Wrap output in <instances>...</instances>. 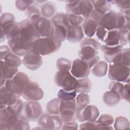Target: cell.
Masks as SVG:
<instances>
[{
  "mask_svg": "<svg viewBox=\"0 0 130 130\" xmlns=\"http://www.w3.org/2000/svg\"><path fill=\"white\" fill-rule=\"evenodd\" d=\"M35 2L34 1H15V6L19 11H25L29 7L35 3Z\"/></svg>",
  "mask_w": 130,
  "mask_h": 130,
  "instance_id": "c3c4849f",
  "label": "cell"
},
{
  "mask_svg": "<svg viewBox=\"0 0 130 130\" xmlns=\"http://www.w3.org/2000/svg\"><path fill=\"white\" fill-rule=\"evenodd\" d=\"M107 32H108V30L106 29H105L103 27L99 25L95 33L99 39L102 41V42H104L106 37Z\"/></svg>",
  "mask_w": 130,
  "mask_h": 130,
  "instance_id": "db71d44e",
  "label": "cell"
},
{
  "mask_svg": "<svg viewBox=\"0 0 130 130\" xmlns=\"http://www.w3.org/2000/svg\"><path fill=\"white\" fill-rule=\"evenodd\" d=\"M121 99H123L127 102H129V83H126L124 85V88L121 96Z\"/></svg>",
  "mask_w": 130,
  "mask_h": 130,
  "instance_id": "9f6ffc18",
  "label": "cell"
},
{
  "mask_svg": "<svg viewBox=\"0 0 130 130\" xmlns=\"http://www.w3.org/2000/svg\"><path fill=\"white\" fill-rule=\"evenodd\" d=\"M60 105V100L58 98L52 99L48 102L46 105L47 113L50 115L59 114V109Z\"/></svg>",
  "mask_w": 130,
  "mask_h": 130,
  "instance_id": "836d02e7",
  "label": "cell"
},
{
  "mask_svg": "<svg viewBox=\"0 0 130 130\" xmlns=\"http://www.w3.org/2000/svg\"><path fill=\"white\" fill-rule=\"evenodd\" d=\"M20 96L8 90L5 86L0 89V104L7 106L15 104L19 99Z\"/></svg>",
  "mask_w": 130,
  "mask_h": 130,
  "instance_id": "d6986e66",
  "label": "cell"
},
{
  "mask_svg": "<svg viewBox=\"0 0 130 130\" xmlns=\"http://www.w3.org/2000/svg\"><path fill=\"white\" fill-rule=\"evenodd\" d=\"M1 31L4 33L8 40L13 39L20 36L19 22L15 21L3 27H1Z\"/></svg>",
  "mask_w": 130,
  "mask_h": 130,
  "instance_id": "ffe728a7",
  "label": "cell"
},
{
  "mask_svg": "<svg viewBox=\"0 0 130 130\" xmlns=\"http://www.w3.org/2000/svg\"><path fill=\"white\" fill-rule=\"evenodd\" d=\"M54 81L57 86L67 90H75L77 83L76 78L70 71H58L54 76Z\"/></svg>",
  "mask_w": 130,
  "mask_h": 130,
  "instance_id": "30bf717a",
  "label": "cell"
},
{
  "mask_svg": "<svg viewBox=\"0 0 130 130\" xmlns=\"http://www.w3.org/2000/svg\"><path fill=\"white\" fill-rule=\"evenodd\" d=\"M104 42L106 45L110 46L119 45V39L118 30L115 29L108 31Z\"/></svg>",
  "mask_w": 130,
  "mask_h": 130,
  "instance_id": "f1b7e54d",
  "label": "cell"
},
{
  "mask_svg": "<svg viewBox=\"0 0 130 130\" xmlns=\"http://www.w3.org/2000/svg\"><path fill=\"white\" fill-rule=\"evenodd\" d=\"M20 119L18 115H11L4 124H0L1 130H14V128Z\"/></svg>",
  "mask_w": 130,
  "mask_h": 130,
  "instance_id": "4dcf8cb0",
  "label": "cell"
},
{
  "mask_svg": "<svg viewBox=\"0 0 130 130\" xmlns=\"http://www.w3.org/2000/svg\"><path fill=\"white\" fill-rule=\"evenodd\" d=\"M97 122L96 121H86L82 123L79 126V129H96Z\"/></svg>",
  "mask_w": 130,
  "mask_h": 130,
  "instance_id": "f5cc1de1",
  "label": "cell"
},
{
  "mask_svg": "<svg viewBox=\"0 0 130 130\" xmlns=\"http://www.w3.org/2000/svg\"><path fill=\"white\" fill-rule=\"evenodd\" d=\"M72 62L69 59L61 57L58 58L56 61V67L58 71H70L72 67Z\"/></svg>",
  "mask_w": 130,
  "mask_h": 130,
  "instance_id": "f35d334b",
  "label": "cell"
},
{
  "mask_svg": "<svg viewBox=\"0 0 130 130\" xmlns=\"http://www.w3.org/2000/svg\"><path fill=\"white\" fill-rule=\"evenodd\" d=\"M51 20L54 25H58L64 26L66 28L69 25L67 14L60 12L58 13L51 18Z\"/></svg>",
  "mask_w": 130,
  "mask_h": 130,
  "instance_id": "1f68e13d",
  "label": "cell"
},
{
  "mask_svg": "<svg viewBox=\"0 0 130 130\" xmlns=\"http://www.w3.org/2000/svg\"><path fill=\"white\" fill-rule=\"evenodd\" d=\"M129 48H123L120 62L127 67H129Z\"/></svg>",
  "mask_w": 130,
  "mask_h": 130,
  "instance_id": "f907efd6",
  "label": "cell"
},
{
  "mask_svg": "<svg viewBox=\"0 0 130 130\" xmlns=\"http://www.w3.org/2000/svg\"><path fill=\"white\" fill-rule=\"evenodd\" d=\"M14 16L10 13H4L0 18L1 27H3L7 24L15 21Z\"/></svg>",
  "mask_w": 130,
  "mask_h": 130,
  "instance_id": "7dc6e473",
  "label": "cell"
},
{
  "mask_svg": "<svg viewBox=\"0 0 130 130\" xmlns=\"http://www.w3.org/2000/svg\"><path fill=\"white\" fill-rule=\"evenodd\" d=\"M10 52H11V50L9 46L7 45L1 46L0 47L1 60H3L5 57Z\"/></svg>",
  "mask_w": 130,
  "mask_h": 130,
  "instance_id": "6f0895ef",
  "label": "cell"
},
{
  "mask_svg": "<svg viewBox=\"0 0 130 130\" xmlns=\"http://www.w3.org/2000/svg\"><path fill=\"white\" fill-rule=\"evenodd\" d=\"M114 126L116 130L129 129V122L126 117L121 116H118L115 119Z\"/></svg>",
  "mask_w": 130,
  "mask_h": 130,
  "instance_id": "e575fe53",
  "label": "cell"
},
{
  "mask_svg": "<svg viewBox=\"0 0 130 130\" xmlns=\"http://www.w3.org/2000/svg\"><path fill=\"white\" fill-rule=\"evenodd\" d=\"M20 36L28 40L34 42L41 37L38 31L31 21L26 19L19 22Z\"/></svg>",
  "mask_w": 130,
  "mask_h": 130,
  "instance_id": "2e32d148",
  "label": "cell"
},
{
  "mask_svg": "<svg viewBox=\"0 0 130 130\" xmlns=\"http://www.w3.org/2000/svg\"><path fill=\"white\" fill-rule=\"evenodd\" d=\"M66 2L67 4L66 5V9L67 12V14H74L76 15H80L79 9L80 1H67Z\"/></svg>",
  "mask_w": 130,
  "mask_h": 130,
  "instance_id": "74e56055",
  "label": "cell"
},
{
  "mask_svg": "<svg viewBox=\"0 0 130 130\" xmlns=\"http://www.w3.org/2000/svg\"><path fill=\"white\" fill-rule=\"evenodd\" d=\"M119 39V45L123 46L126 45L129 42V30L121 29L118 30Z\"/></svg>",
  "mask_w": 130,
  "mask_h": 130,
  "instance_id": "f6af8a7d",
  "label": "cell"
},
{
  "mask_svg": "<svg viewBox=\"0 0 130 130\" xmlns=\"http://www.w3.org/2000/svg\"><path fill=\"white\" fill-rule=\"evenodd\" d=\"M38 125L43 129L59 130L62 128L63 122L58 115L44 114L38 119Z\"/></svg>",
  "mask_w": 130,
  "mask_h": 130,
  "instance_id": "8fae6325",
  "label": "cell"
},
{
  "mask_svg": "<svg viewBox=\"0 0 130 130\" xmlns=\"http://www.w3.org/2000/svg\"><path fill=\"white\" fill-rule=\"evenodd\" d=\"M101 49L104 53L106 61L109 63H114L120 62L123 47L121 45L110 46L106 44L101 47Z\"/></svg>",
  "mask_w": 130,
  "mask_h": 130,
  "instance_id": "7c38bea8",
  "label": "cell"
},
{
  "mask_svg": "<svg viewBox=\"0 0 130 130\" xmlns=\"http://www.w3.org/2000/svg\"><path fill=\"white\" fill-rule=\"evenodd\" d=\"M113 128L111 125H108L104 123H97L96 129H113Z\"/></svg>",
  "mask_w": 130,
  "mask_h": 130,
  "instance_id": "91938a15",
  "label": "cell"
},
{
  "mask_svg": "<svg viewBox=\"0 0 130 130\" xmlns=\"http://www.w3.org/2000/svg\"><path fill=\"white\" fill-rule=\"evenodd\" d=\"M94 10L104 15L110 11L111 3L110 1H91Z\"/></svg>",
  "mask_w": 130,
  "mask_h": 130,
  "instance_id": "603a6c76",
  "label": "cell"
},
{
  "mask_svg": "<svg viewBox=\"0 0 130 130\" xmlns=\"http://www.w3.org/2000/svg\"><path fill=\"white\" fill-rule=\"evenodd\" d=\"M69 23L72 26L81 25L84 21V18L80 15L74 14H67Z\"/></svg>",
  "mask_w": 130,
  "mask_h": 130,
  "instance_id": "bcb514c9",
  "label": "cell"
},
{
  "mask_svg": "<svg viewBox=\"0 0 130 130\" xmlns=\"http://www.w3.org/2000/svg\"><path fill=\"white\" fill-rule=\"evenodd\" d=\"M98 26L99 22L89 17L84 19L82 24L83 33L88 38H91L95 34Z\"/></svg>",
  "mask_w": 130,
  "mask_h": 130,
  "instance_id": "44dd1931",
  "label": "cell"
},
{
  "mask_svg": "<svg viewBox=\"0 0 130 130\" xmlns=\"http://www.w3.org/2000/svg\"><path fill=\"white\" fill-rule=\"evenodd\" d=\"M77 92L75 90H67L61 88L58 92L57 98L60 100H72L75 99Z\"/></svg>",
  "mask_w": 130,
  "mask_h": 130,
  "instance_id": "8d00e7d4",
  "label": "cell"
},
{
  "mask_svg": "<svg viewBox=\"0 0 130 130\" xmlns=\"http://www.w3.org/2000/svg\"><path fill=\"white\" fill-rule=\"evenodd\" d=\"M121 100V98L119 95L111 91L105 92L103 96V101L105 104L110 107L117 105Z\"/></svg>",
  "mask_w": 130,
  "mask_h": 130,
  "instance_id": "4316f807",
  "label": "cell"
},
{
  "mask_svg": "<svg viewBox=\"0 0 130 130\" xmlns=\"http://www.w3.org/2000/svg\"><path fill=\"white\" fill-rule=\"evenodd\" d=\"M79 9L80 15L84 19L89 17L94 9L91 1H80Z\"/></svg>",
  "mask_w": 130,
  "mask_h": 130,
  "instance_id": "484cf974",
  "label": "cell"
},
{
  "mask_svg": "<svg viewBox=\"0 0 130 130\" xmlns=\"http://www.w3.org/2000/svg\"><path fill=\"white\" fill-rule=\"evenodd\" d=\"M41 14L47 18H51L56 12V7L54 3L51 2H46L41 6Z\"/></svg>",
  "mask_w": 130,
  "mask_h": 130,
  "instance_id": "d4e9b609",
  "label": "cell"
},
{
  "mask_svg": "<svg viewBox=\"0 0 130 130\" xmlns=\"http://www.w3.org/2000/svg\"><path fill=\"white\" fill-rule=\"evenodd\" d=\"M99 115V110L94 105L77 106L76 119L80 122L96 121Z\"/></svg>",
  "mask_w": 130,
  "mask_h": 130,
  "instance_id": "9c48e42d",
  "label": "cell"
},
{
  "mask_svg": "<svg viewBox=\"0 0 130 130\" xmlns=\"http://www.w3.org/2000/svg\"><path fill=\"white\" fill-rule=\"evenodd\" d=\"M23 103L21 100L19 99L15 104L7 106V109L11 115H19L23 108Z\"/></svg>",
  "mask_w": 130,
  "mask_h": 130,
  "instance_id": "ab89813d",
  "label": "cell"
},
{
  "mask_svg": "<svg viewBox=\"0 0 130 130\" xmlns=\"http://www.w3.org/2000/svg\"><path fill=\"white\" fill-rule=\"evenodd\" d=\"M61 129H78V124L75 121L66 123L62 126Z\"/></svg>",
  "mask_w": 130,
  "mask_h": 130,
  "instance_id": "680465c9",
  "label": "cell"
},
{
  "mask_svg": "<svg viewBox=\"0 0 130 130\" xmlns=\"http://www.w3.org/2000/svg\"><path fill=\"white\" fill-rule=\"evenodd\" d=\"M42 115V109L39 103L26 101L24 102L23 110L19 116L27 121H37Z\"/></svg>",
  "mask_w": 130,
  "mask_h": 130,
  "instance_id": "8992f818",
  "label": "cell"
},
{
  "mask_svg": "<svg viewBox=\"0 0 130 130\" xmlns=\"http://www.w3.org/2000/svg\"><path fill=\"white\" fill-rule=\"evenodd\" d=\"M111 4H114L119 10L120 13L124 15L129 17L130 1H110Z\"/></svg>",
  "mask_w": 130,
  "mask_h": 130,
  "instance_id": "d6a6232c",
  "label": "cell"
},
{
  "mask_svg": "<svg viewBox=\"0 0 130 130\" xmlns=\"http://www.w3.org/2000/svg\"><path fill=\"white\" fill-rule=\"evenodd\" d=\"M38 31L41 37L52 36L54 25L51 20L42 15H35L29 19Z\"/></svg>",
  "mask_w": 130,
  "mask_h": 130,
  "instance_id": "277c9868",
  "label": "cell"
},
{
  "mask_svg": "<svg viewBox=\"0 0 130 130\" xmlns=\"http://www.w3.org/2000/svg\"><path fill=\"white\" fill-rule=\"evenodd\" d=\"M92 89V83L88 78L77 79L75 90L77 93H88Z\"/></svg>",
  "mask_w": 130,
  "mask_h": 130,
  "instance_id": "7402d4cb",
  "label": "cell"
},
{
  "mask_svg": "<svg viewBox=\"0 0 130 130\" xmlns=\"http://www.w3.org/2000/svg\"><path fill=\"white\" fill-rule=\"evenodd\" d=\"M108 63L105 61H99L91 69L93 75L98 77L105 76L108 71Z\"/></svg>",
  "mask_w": 130,
  "mask_h": 130,
  "instance_id": "83f0119b",
  "label": "cell"
},
{
  "mask_svg": "<svg viewBox=\"0 0 130 130\" xmlns=\"http://www.w3.org/2000/svg\"><path fill=\"white\" fill-rule=\"evenodd\" d=\"M109 88L110 91L121 96L124 84L121 82L113 81L110 82L109 86Z\"/></svg>",
  "mask_w": 130,
  "mask_h": 130,
  "instance_id": "7bdbcfd3",
  "label": "cell"
},
{
  "mask_svg": "<svg viewBox=\"0 0 130 130\" xmlns=\"http://www.w3.org/2000/svg\"><path fill=\"white\" fill-rule=\"evenodd\" d=\"M25 15L27 17L28 19H29L32 16L35 15H42L41 7L38 5V4H36V2L31 5L30 7H29L25 11Z\"/></svg>",
  "mask_w": 130,
  "mask_h": 130,
  "instance_id": "b9f144b4",
  "label": "cell"
},
{
  "mask_svg": "<svg viewBox=\"0 0 130 130\" xmlns=\"http://www.w3.org/2000/svg\"><path fill=\"white\" fill-rule=\"evenodd\" d=\"M26 101L37 102L44 97V92L36 82L30 81L25 87L22 95Z\"/></svg>",
  "mask_w": 130,
  "mask_h": 130,
  "instance_id": "5bb4252c",
  "label": "cell"
},
{
  "mask_svg": "<svg viewBox=\"0 0 130 130\" xmlns=\"http://www.w3.org/2000/svg\"><path fill=\"white\" fill-rule=\"evenodd\" d=\"M28 121L23 120L22 119H21L20 118V119L18 121L17 123L16 124L14 130H28L30 129V125L29 124L28 122Z\"/></svg>",
  "mask_w": 130,
  "mask_h": 130,
  "instance_id": "816d5d0a",
  "label": "cell"
},
{
  "mask_svg": "<svg viewBox=\"0 0 130 130\" xmlns=\"http://www.w3.org/2000/svg\"><path fill=\"white\" fill-rule=\"evenodd\" d=\"M75 98L77 106H86L90 103V96L87 93H79Z\"/></svg>",
  "mask_w": 130,
  "mask_h": 130,
  "instance_id": "ee69618b",
  "label": "cell"
},
{
  "mask_svg": "<svg viewBox=\"0 0 130 130\" xmlns=\"http://www.w3.org/2000/svg\"><path fill=\"white\" fill-rule=\"evenodd\" d=\"M77 105L75 99L72 100H60L59 116L63 123L75 121Z\"/></svg>",
  "mask_w": 130,
  "mask_h": 130,
  "instance_id": "52a82bcc",
  "label": "cell"
},
{
  "mask_svg": "<svg viewBox=\"0 0 130 130\" xmlns=\"http://www.w3.org/2000/svg\"><path fill=\"white\" fill-rule=\"evenodd\" d=\"M30 81L27 74L22 72H18L12 78L7 80L5 86L10 91L20 96Z\"/></svg>",
  "mask_w": 130,
  "mask_h": 130,
  "instance_id": "3957f363",
  "label": "cell"
},
{
  "mask_svg": "<svg viewBox=\"0 0 130 130\" xmlns=\"http://www.w3.org/2000/svg\"><path fill=\"white\" fill-rule=\"evenodd\" d=\"M98 50L89 46L81 47L78 52L80 59L85 62L90 68H93L100 59Z\"/></svg>",
  "mask_w": 130,
  "mask_h": 130,
  "instance_id": "9a60e30c",
  "label": "cell"
},
{
  "mask_svg": "<svg viewBox=\"0 0 130 130\" xmlns=\"http://www.w3.org/2000/svg\"><path fill=\"white\" fill-rule=\"evenodd\" d=\"M3 61L8 66L16 68L19 67L22 62V61L18 56L12 52L5 57Z\"/></svg>",
  "mask_w": 130,
  "mask_h": 130,
  "instance_id": "f546056e",
  "label": "cell"
},
{
  "mask_svg": "<svg viewBox=\"0 0 130 130\" xmlns=\"http://www.w3.org/2000/svg\"><path fill=\"white\" fill-rule=\"evenodd\" d=\"M54 25L53 36L58 41L62 42L67 39V28L58 25Z\"/></svg>",
  "mask_w": 130,
  "mask_h": 130,
  "instance_id": "d590c367",
  "label": "cell"
},
{
  "mask_svg": "<svg viewBox=\"0 0 130 130\" xmlns=\"http://www.w3.org/2000/svg\"><path fill=\"white\" fill-rule=\"evenodd\" d=\"M84 46H89L98 50L101 48V45L100 43L95 39L87 37L82 40V42L80 44V48Z\"/></svg>",
  "mask_w": 130,
  "mask_h": 130,
  "instance_id": "60d3db41",
  "label": "cell"
},
{
  "mask_svg": "<svg viewBox=\"0 0 130 130\" xmlns=\"http://www.w3.org/2000/svg\"><path fill=\"white\" fill-rule=\"evenodd\" d=\"M71 74L76 78H87L90 73V68L88 65L80 58L73 60L71 69Z\"/></svg>",
  "mask_w": 130,
  "mask_h": 130,
  "instance_id": "e0dca14e",
  "label": "cell"
},
{
  "mask_svg": "<svg viewBox=\"0 0 130 130\" xmlns=\"http://www.w3.org/2000/svg\"><path fill=\"white\" fill-rule=\"evenodd\" d=\"M23 56L22 63L29 70H37L43 64L42 56L33 48L27 51Z\"/></svg>",
  "mask_w": 130,
  "mask_h": 130,
  "instance_id": "4fadbf2b",
  "label": "cell"
},
{
  "mask_svg": "<svg viewBox=\"0 0 130 130\" xmlns=\"http://www.w3.org/2000/svg\"><path fill=\"white\" fill-rule=\"evenodd\" d=\"M1 78L6 80L12 78L18 72V68H12L6 64L3 60H1Z\"/></svg>",
  "mask_w": 130,
  "mask_h": 130,
  "instance_id": "cb8c5ba5",
  "label": "cell"
},
{
  "mask_svg": "<svg viewBox=\"0 0 130 130\" xmlns=\"http://www.w3.org/2000/svg\"><path fill=\"white\" fill-rule=\"evenodd\" d=\"M7 43L12 52L18 56H22L32 48L34 42L19 36L16 38L8 40Z\"/></svg>",
  "mask_w": 130,
  "mask_h": 130,
  "instance_id": "ba28073f",
  "label": "cell"
},
{
  "mask_svg": "<svg viewBox=\"0 0 130 130\" xmlns=\"http://www.w3.org/2000/svg\"><path fill=\"white\" fill-rule=\"evenodd\" d=\"M130 68L118 62L110 63L109 67L108 77L113 81L120 82H129Z\"/></svg>",
  "mask_w": 130,
  "mask_h": 130,
  "instance_id": "5b68a950",
  "label": "cell"
},
{
  "mask_svg": "<svg viewBox=\"0 0 130 130\" xmlns=\"http://www.w3.org/2000/svg\"><path fill=\"white\" fill-rule=\"evenodd\" d=\"M84 38V33L81 25L72 26L69 25L67 27V40L72 43L81 42Z\"/></svg>",
  "mask_w": 130,
  "mask_h": 130,
  "instance_id": "ac0fdd59",
  "label": "cell"
},
{
  "mask_svg": "<svg viewBox=\"0 0 130 130\" xmlns=\"http://www.w3.org/2000/svg\"><path fill=\"white\" fill-rule=\"evenodd\" d=\"M61 44L62 42L57 40L53 36L40 37L34 42L32 48L41 56H45L57 51Z\"/></svg>",
  "mask_w": 130,
  "mask_h": 130,
  "instance_id": "7a4b0ae2",
  "label": "cell"
},
{
  "mask_svg": "<svg viewBox=\"0 0 130 130\" xmlns=\"http://www.w3.org/2000/svg\"><path fill=\"white\" fill-rule=\"evenodd\" d=\"M11 115L7 107L0 109V124H4L7 118Z\"/></svg>",
  "mask_w": 130,
  "mask_h": 130,
  "instance_id": "11a10c76",
  "label": "cell"
},
{
  "mask_svg": "<svg viewBox=\"0 0 130 130\" xmlns=\"http://www.w3.org/2000/svg\"><path fill=\"white\" fill-rule=\"evenodd\" d=\"M96 121L97 123H104L111 125L114 123V118L112 115L109 114H103L100 116Z\"/></svg>",
  "mask_w": 130,
  "mask_h": 130,
  "instance_id": "681fc988",
  "label": "cell"
},
{
  "mask_svg": "<svg viewBox=\"0 0 130 130\" xmlns=\"http://www.w3.org/2000/svg\"><path fill=\"white\" fill-rule=\"evenodd\" d=\"M99 25L108 31L126 29L129 30V17L124 15L120 12L110 10L101 18Z\"/></svg>",
  "mask_w": 130,
  "mask_h": 130,
  "instance_id": "6da1fadb",
  "label": "cell"
}]
</instances>
